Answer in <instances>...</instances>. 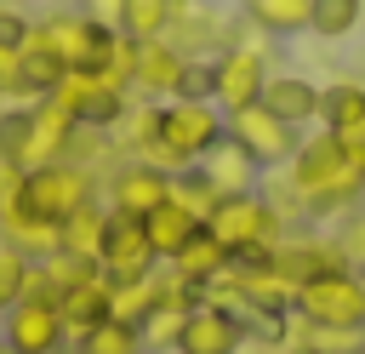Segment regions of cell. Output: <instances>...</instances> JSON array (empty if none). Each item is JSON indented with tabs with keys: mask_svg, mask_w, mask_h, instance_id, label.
<instances>
[{
	"mask_svg": "<svg viewBox=\"0 0 365 354\" xmlns=\"http://www.w3.org/2000/svg\"><path fill=\"white\" fill-rule=\"evenodd\" d=\"M268 200H274V211L285 223L291 217H342V211H354L365 200V166L342 148L336 131H314L279 166Z\"/></svg>",
	"mask_w": 365,
	"mask_h": 354,
	"instance_id": "6da1fadb",
	"label": "cell"
},
{
	"mask_svg": "<svg viewBox=\"0 0 365 354\" xmlns=\"http://www.w3.org/2000/svg\"><path fill=\"white\" fill-rule=\"evenodd\" d=\"M228 137V114L217 108V103H188V97H171V103H160V131L131 154V160H148V166H160V171H188V166H200L205 160V148H217Z\"/></svg>",
	"mask_w": 365,
	"mask_h": 354,
	"instance_id": "7a4b0ae2",
	"label": "cell"
},
{
	"mask_svg": "<svg viewBox=\"0 0 365 354\" xmlns=\"http://www.w3.org/2000/svg\"><path fill=\"white\" fill-rule=\"evenodd\" d=\"M205 228L228 246V257H251V251H268L291 223L274 211V200H268L262 188H251V194H222V200L211 206Z\"/></svg>",
	"mask_w": 365,
	"mask_h": 354,
	"instance_id": "3957f363",
	"label": "cell"
},
{
	"mask_svg": "<svg viewBox=\"0 0 365 354\" xmlns=\"http://www.w3.org/2000/svg\"><path fill=\"white\" fill-rule=\"evenodd\" d=\"M291 308H297L308 325L365 337V280H359V268H331V274L297 285V303H291Z\"/></svg>",
	"mask_w": 365,
	"mask_h": 354,
	"instance_id": "277c9868",
	"label": "cell"
},
{
	"mask_svg": "<svg viewBox=\"0 0 365 354\" xmlns=\"http://www.w3.org/2000/svg\"><path fill=\"white\" fill-rule=\"evenodd\" d=\"M23 200H29V211H40L46 223L63 228L80 206L97 200V177H91V166H80V160H46V166L23 171Z\"/></svg>",
	"mask_w": 365,
	"mask_h": 354,
	"instance_id": "5b68a950",
	"label": "cell"
},
{
	"mask_svg": "<svg viewBox=\"0 0 365 354\" xmlns=\"http://www.w3.org/2000/svg\"><path fill=\"white\" fill-rule=\"evenodd\" d=\"M34 23H40L46 46L57 51V63H63V69H86V74H97V69L108 63L114 40H120V29H103V23H91L86 11H46V17H34Z\"/></svg>",
	"mask_w": 365,
	"mask_h": 354,
	"instance_id": "8992f818",
	"label": "cell"
},
{
	"mask_svg": "<svg viewBox=\"0 0 365 354\" xmlns=\"http://www.w3.org/2000/svg\"><path fill=\"white\" fill-rule=\"evenodd\" d=\"M262 86H268V51H257V46H222L211 57V103L222 114L262 103Z\"/></svg>",
	"mask_w": 365,
	"mask_h": 354,
	"instance_id": "52a82bcc",
	"label": "cell"
},
{
	"mask_svg": "<svg viewBox=\"0 0 365 354\" xmlns=\"http://www.w3.org/2000/svg\"><path fill=\"white\" fill-rule=\"evenodd\" d=\"M228 137L262 166V171H279L291 154H297V143H302V131L297 126H285L279 114H268L262 103H251V108H234L228 114Z\"/></svg>",
	"mask_w": 365,
	"mask_h": 354,
	"instance_id": "ba28073f",
	"label": "cell"
},
{
	"mask_svg": "<svg viewBox=\"0 0 365 354\" xmlns=\"http://www.w3.org/2000/svg\"><path fill=\"white\" fill-rule=\"evenodd\" d=\"M97 268L120 285V280H148L160 268L148 234H143V217L131 211H108V228H103V251H97Z\"/></svg>",
	"mask_w": 365,
	"mask_h": 354,
	"instance_id": "9c48e42d",
	"label": "cell"
},
{
	"mask_svg": "<svg viewBox=\"0 0 365 354\" xmlns=\"http://www.w3.org/2000/svg\"><path fill=\"white\" fill-rule=\"evenodd\" d=\"M0 343L17 348V354H57V348H68V331H63L57 303L17 297V303L0 314Z\"/></svg>",
	"mask_w": 365,
	"mask_h": 354,
	"instance_id": "30bf717a",
	"label": "cell"
},
{
	"mask_svg": "<svg viewBox=\"0 0 365 354\" xmlns=\"http://www.w3.org/2000/svg\"><path fill=\"white\" fill-rule=\"evenodd\" d=\"M268 263H274V274H279L285 285H308V280H319V274H331V268H348V257L336 251L331 234H291V228L274 240Z\"/></svg>",
	"mask_w": 365,
	"mask_h": 354,
	"instance_id": "8fae6325",
	"label": "cell"
},
{
	"mask_svg": "<svg viewBox=\"0 0 365 354\" xmlns=\"http://www.w3.org/2000/svg\"><path fill=\"white\" fill-rule=\"evenodd\" d=\"M245 320L222 303H200L182 314V331H177V354H240L245 348Z\"/></svg>",
	"mask_w": 365,
	"mask_h": 354,
	"instance_id": "7c38bea8",
	"label": "cell"
},
{
	"mask_svg": "<svg viewBox=\"0 0 365 354\" xmlns=\"http://www.w3.org/2000/svg\"><path fill=\"white\" fill-rule=\"evenodd\" d=\"M171 200V171L148 166V160H120L108 171V211H131V217H148L154 206Z\"/></svg>",
	"mask_w": 365,
	"mask_h": 354,
	"instance_id": "4fadbf2b",
	"label": "cell"
},
{
	"mask_svg": "<svg viewBox=\"0 0 365 354\" xmlns=\"http://www.w3.org/2000/svg\"><path fill=\"white\" fill-rule=\"evenodd\" d=\"M182 69L188 57L171 46V40H137V69H131V91L148 97V103H171L177 86H182Z\"/></svg>",
	"mask_w": 365,
	"mask_h": 354,
	"instance_id": "5bb4252c",
	"label": "cell"
},
{
	"mask_svg": "<svg viewBox=\"0 0 365 354\" xmlns=\"http://www.w3.org/2000/svg\"><path fill=\"white\" fill-rule=\"evenodd\" d=\"M165 40L182 51V57H217L228 40H234V23L228 17H217V11H205L200 0H177V17H171V29H165Z\"/></svg>",
	"mask_w": 365,
	"mask_h": 354,
	"instance_id": "9a60e30c",
	"label": "cell"
},
{
	"mask_svg": "<svg viewBox=\"0 0 365 354\" xmlns=\"http://www.w3.org/2000/svg\"><path fill=\"white\" fill-rule=\"evenodd\" d=\"M108 274L97 268L91 280H80V285H68L63 297H57V314H63V331H68V343H80L86 331H97L103 320H108Z\"/></svg>",
	"mask_w": 365,
	"mask_h": 354,
	"instance_id": "2e32d148",
	"label": "cell"
},
{
	"mask_svg": "<svg viewBox=\"0 0 365 354\" xmlns=\"http://www.w3.org/2000/svg\"><path fill=\"white\" fill-rule=\"evenodd\" d=\"M262 108L302 131L308 120H319V86H314L308 74H268V86H262Z\"/></svg>",
	"mask_w": 365,
	"mask_h": 354,
	"instance_id": "e0dca14e",
	"label": "cell"
},
{
	"mask_svg": "<svg viewBox=\"0 0 365 354\" xmlns=\"http://www.w3.org/2000/svg\"><path fill=\"white\" fill-rule=\"evenodd\" d=\"M200 171H205V183H211L217 194H251V188H257V177H262V166H257L234 137H222L217 148H205Z\"/></svg>",
	"mask_w": 365,
	"mask_h": 354,
	"instance_id": "ac0fdd59",
	"label": "cell"
},
{
	"mask_svg": "<svg viewBox=\"0 0 365 354\" xmlns=\"http://www.w3.org/2000/svg\"><path fill=\"white\" fill-rule=\"evenodd\" d=\"M228 263H234V257H228V246H222V240L200 223V234H194V240H188V246L165 263V268H171L177 280H188V285H200V291H205L217 274H228Z\"/></svg>",
	"mask_w": 365,
	"mask_h": 354,
	"instance_id": "d6986e66",
	"label": "cell"
},
{
	"mask_svg": "<svg viewBox=\"0 0 365 354\" xmlns=\"http://www.w3.org/2000/svg\"><path fill=\"white\" fill-rule=\"evenodd\" d=\"M143 234H148L154 257H160V263H171V257L200 234V217H194V211H182L177 200H165V206H154V211L143 217Z\"/></svg>",
	"mask_w": 365,
	"mask_h": 354,
	"instance_id": "ffe728a7",
	"label": "cell"
},
{
	"mask_svg": "<svg viewBox=\"0 0 365 354\" xmlns=\"http://www.w3.org/2000/svg\"><path fill=\"white\" fill-rule=\"evenodd\" d=\"M319 131H365V80L319 86Z\"/></svg>",
	"mask_w": 365,
	"mask_h": 354,
	"instance_id": "44dd1931",
	"label": "cell"
},
{
	"mask_svg": "<svg viewBox=\"0 0 365 354\" xmlns=\"http://www.w3.org/2000/svg\"><path fill=\"white\" fill-rule=\"evenodd\" d=\"M103 228H108V206H80L63 228H57V251H68V257H86V263H97V251H103Z\"/></svg>",
	"mask_w": 365,
	"mask_h": 354,
	"instance_id": "7402d4cb",
	"label": "cell"
},
{
	"mask_svg": "<svg viewBox=\"0 0 365 354\" xmlns=\"http://www.w3.org/2000/svg\"><path fill=\"white\" fill-rule=\"evenodd\" d=\"M308 11H314V0H245V23H257L268 40L302 34L308 29Z\"/></svg>",
	"mask_w": 365,
	"mask_h": 354,
	"instance_id": "603a6c76",
	"label": "cell"
},
{
	"mask_svg": "<svg viewBox=\"0 0 365 354\" xmlns=\"http://www.w3.org/2000/svg\"><path fill=\"white\" fill-rule=\"evenodd\" d=\"M171 17H177V0H125L120 34H131V40H165Z\"/></svg>",
	"mask_w": 365,
	"mask_h": 354,
	"instance_id": "cb8c5ba5",
	"label": "cell"
},
{
	"mask_svg": "<svg viewBox=\"0 0 365 354\" xmlns=\"http://www.w3.org/2000/svg\"><path fill=\"white\" fill-rule=\"evenodd\" d=\"M114 285V280H108ZM154 314V274L148 280H120L114 291H108V320H120V325H143Z\"/></svg>",
	"mask_w": 365,
	"mask_h": 354,
	"instance_id": "d4e9b609",
	"label": "cell"
},
{
	"mask_svg": "<svg viewBox=\"0 0 365 354\" xmlns=\"http://www.w3.org/2000/svg\"><path fill=\"white\" fill-rule=\"evenodd\" d=\"M359 17H365V0H314V11H308V34H319V40H342V34L359 29Z\"/></svg>",
	"mask_w": 365,
	"mask_h": 354,
	"instance_id": "484cf974",
	"label": "cell"
},
{
	"mask_svg": "<svg viewBox=\"0 0 365 354\" xmlns=\"http://www.w3.org/2000/svg\"><path fill=\"white\" fill-rule=\"evenodd\" d=\"M74 354H148L143 348V337H137V325H120V320H103L97 331H86L80 343H68Z\"/></svg>",
	"mask_w": 365,
	"mask_h": 354,
	"instance_id": "4316f807",
	"label": "cell"
},
{
	"mask_svg": "<svg viewBox=\"0 0 365 354\" xmlns=\"http://www.w3.org/2000/svg\"><path fill=\"white\" fill-rule=\"evenodd\" d=\"M171 200H177L182 211H194V217L205 223V217H211V206H217L222 194H217V188L205 183V171H200V166H188V171H177V177H171Z\"/></svg>",
	"mask_w": 365,
	"mask_h": 354,
	"instance_id": "83f0119b",
	"label": "cell"
},
{
	"mask_svg": "<svg viewBox=\"0 0 365 354\" xmlns=\"http://www.w3.org/2000/svg\"><path fill=\"white\" fill-rule=\"evenodd\" d=\"M29 268H34V257H23L17 246H6L0 240V314L23 297V285H29Z\"/></svg>",
	"mask_w": 365,
	"mask_h": 354,
	"instance_id": "f1b7e54d",
	"label": "cell"
},
{
	"mask_svg": "<svg viewBox=\"0 0 365 354\" xmlns=\"http://www.w3.org/2000/svg\"><path fill=\"white\" fill-rule=\"evenodd\" d=\"M331 240H336V251L348 257V268H359V263H365V206L342 211V228H336Z\"/></svg>",
	"mask_w": 365,
	"mask_h": 354,
	"instance_id": "f546056e",
	"label": "cell"
},
{
	"mask_svg": "<svg viewBox=\"0 0 365 354\" xmlns=\"http://www.w3.org/2000/svg\"><path fill=\"white\" fill-rule=\"evenodd\" d=\"M177 97H188V103H211V57H188Z\"/></svg>",
	"mask_w": 365,
	"mask_h": 354,
	"instance_id": "4dcf8cb0",
	"label": "cell"
},
{
	"mask_svg": "<svg viewBox=\"0 0 365 354\" xmlns=\"http://www.w3.org/2000/svg\"><path fill=\"white\" fill-rule=\"evenodd\" d=\"M0 97L11 103V97H23V51L17 46H0ZM29 103V97H23Z\"/></svg>",
	"mask_w": 365,
	"mask_h": 354,
	"instance_id": "1f68e13d",
	"label": "cell"
},
{
	"mask_svg": "<svg viewBox=\"0 0 365 354\" xmlns=\"http://www.w3.org/2000/svg\"><path fill=\"white\" fill-rule=\"evenodd\" d=\"M23 34H29V17L17 6H0V46H23Z\"/></svg>",
	"mask_w": 365,
	"mask_h": 354,
	"instance_id": "d6a6232c",
	"label": "cell"
},
{
	"mask_svg": "<svg viewBox=\"0 0 365 354\" xmlns=\"http://www.w3.org/2000/svg\"><path fill=\"white\" fill-rule=\"evenodd\" d=\"M91 23H103V29H120V11H125V0H86L80 6Z\"/></svg>",
	"mask_w": 365,
	"mask_h": 354,
	"instance_id": "836d02e7",
	"label": "cell"
},
{
	"mask_svg": "<svg viewBox=\"0 0 365 354\" xmlns=\"http://www.w3.org/2000/svg\"><path fill=\"white\" fill-rule=\"evenodd\" d=\"M240 354H285V348H268V343H257V348H240Z\"/></svg>",
	"mask_w": 365,
	"mask_h": 354,
	"instance_id": "e575fe53",
	"label": "cell"
},
{
	"mask_svg": "<svg viewBox=\"0 0 365 354\" xmlns=\"http://www.w3.org/2000/svg\"><path fill=\"white\" fill-rule=\"evenodd\" d=\"M0 6H17V11H23V6H29V0H0Z\"/></svg>",
	"mask_w": 365,
	"mask_h": 354,
	"instance_id": "d590c367",
	"label": "cell"
},
{
	"mask_svg": "<svg viewBox=\"0 0 365 354\" xmlns=\"http://www.w3.org/2000/svg\"><path fill=\"white\" fill-rule=\"evenodd\" d=\"M348 354H365V337H359V343H354V348H348Z\"/></svg>",
	"mask_w": 365,
	"mask_h": 354,
	"instance_id": "8d00e7d4",
	"label": "cell"
},
{
	"mask_svg": "<svg viewBox=\"0 0 365 354\" xmlns=\"http://www.w3.org/2000/svg\"><path fill=\"white\" fill-rule=\"evenodd\" d=\"M291 354H325V348H291Z\"/></svg>",
	"mask_w": 365,
	"mask_h": 354,
	"instance_id": "74e56055",
	"label": "cell"
},
{
	"mask_svg": "<svg viewBox=\"0 0 365 354\" xmlns=\"http://www.w3.org/2000/svg\"><path fill=\"white\" fill-rule=\"evenodd\" d=\"M0 354H17V348H6V343H0Z\"/></svg>",
	"mask_w": 365,
	"mask_h": 354,
	"instance_id": "f35d334b",
	"label": "cell"
},
{
	"mask_svg": "<svg viewBox=\"0 0 365 354\" xmlns=\"http://www.w3.org/2000/svg\"><path fill=\"white\" fill-rule=\"evenodd\" d=\"M359 280H365V263H359Z\"/></svg>",
	"mask_w": 365,
	"mask_h": 354,
	"instance_id": "ab89813d",
	"label": "cell"
},
{
	"mask_svg": "<svg viewBox=\"0 0 365 354\" xmlns=\"http://www.w3.org/2000/svg\"><path fill=\"white\" fill-rule=\"evenodd\" d=\"M0 114H6V97H0Z\"/></svg>",
	"mask_w": 365,
	"mask_h": 354,
	"instance_id": "60d3db41",
	"label": "cell"
}]
</instances>
